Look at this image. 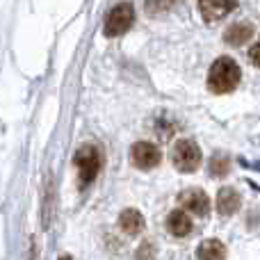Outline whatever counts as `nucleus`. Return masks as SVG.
<instances>
[{"label":"nucleus","instance_id":"nucleus-2","mask_svg":"<svg viewBox=\"0 0 260 260\" xmlns=\"http://www.w3.org/2000/svg\"><path fill=\"white\" fill-rule=\"evenodd\" d=\"M73 165H76V169H78L80 185L82 187L89 185L101 171V153H99V148L91 146V144L80 146L78 148V153H76V157H73Z\"/></svg>","mask_w":260,"mask_h":260},{"label":"nucleus","instance_id":"nucleus-7","mask_svg":"<svg viewBox=\"0 0 260 260\" xmlns=\"http://www.w3.org/2000/svg\"><path fill=\"white\" fill-rule=\"evenodd\" d=\"M238 7V0H199V9H201V16L208 23H215L226 18L233 9Z\"/></svg>","mask_w":260,"mask_h":260},{"label":"nucleus","instance_id":"nucleus-4","mask_svg":"<svg viewBox=\"0 0 260 260\" xmlns=\"http://www.w3.org/2000/svg\"><path fill=\"white\" fill-rule=\"evenodd\" d=\"M135 21L133 3H119L105 18V37H121Z\"/></svg>","mask_w":260,"mask_h":260},{"label":"nucleus","instance_id":"nucleus-12","mask_svg":"<svg viewBox=\"0 0 260 260\" xmlns=\"http://www.w3.org/2000/svg\"><path fill=\"white\" fill-rule=\"evenodd\" d=\"M199 260H224L226 258V247L219 240H206L199 244L197 249Z\"/></svg>","mask_w":260,"mask_h":260},{"label":"nucleus","instance_id":"nucleus-11","mask_svg":"<svg viewBox=\"0 0 260 260\" xmlns=\"http://www.w3.org/2000/svg\"><path fill=\"white\" fill-rule=\"evenodd\" d=\"M253 37V27H251V23H235V25H231L229 30L224 32V41L229 46H242V44H247L249 39Z\"/></svg>","mask_w":260,"mask_h":260},{"label":"nucleus","instance_id":"nucleus-14","mask_svg":"<svg viewBox=\"0 0 260 260\" xmlns=\"http://www.w3.org/2000/svg\"><path fill=\"white\" fill-rule=\"evenodd\" d=\"M148 12L151 14H160V12H167V9L174 5V0H148Z\"/></svg>","mask_w":260,"mask_h":260},{"label":"nucleus","instance_id":"nucleus-10","mask_svg":"<svg viewBox=\"0 0 260 260\" xmlns=\"http://www.w3.org/2000/svg\"><path fill=\"white\" fill-rule=\"evenodd\" d=\"M238 208H240V194L233 187H221L219 194H217V210H219V215L231 217Z\"/></svg>","mask_w":260,"mask_h":260},{"label":"nucleus","instance_id":"nucleus-15","mask_svg":"<svg viewBox=\"0 0 260 260\" xmlns=\"http://www.w3.org/2000/svg\"><path fill=\"white\" fill-rule=\"evenodd\" d=\"M249 59H251V64H256V67H260V41L258 44L251 46V50H249Z\"/></svg>","mask_w":260,"mask_h":260},{"label":"nucleus","instance_id":"nucleus-13","mask_svg":"<svg viewBox=\"0 0 260 260\" xmlns=\"http://www.w3.org/2000/svg\"><path fill=\"white\" fill-rule=\"evenodd\" d=\"M229 167H231V162H229V157H226L224 153L212 155V160H210V174L212 176H226L229 174Z\"/></svg>","mask_w":260,"mask_h":260},{"label":"nucleus","instance_id":"nucleus-16","mask_svg":"<svg viewBox=\"0 0 260 260\" xmlns=\"http://www.w3.org/2000/svg\"><path fill=\"white\" fill-rule=\"evenodd\" d=\"M59 260H73L71 256H62V258H59Z\"/></svg>","mask_w":260,"mask_h":260},{"label":"nucleus","instance_id":"nucleus-5","mask_svg":"<svg viewBox=\"0 0 260 260\" xmlns=\"http://www.w3.org/2000/svg\"><path fill=\"white\" fill-rule=\"evenodd\" d=\"M130 157H133V165L137 169H153V167L160 165L162 153L155 144L151 142H137L130 148Z\"/></svg>","mask_w":260,"mask_h":260},{"label":"nucleus","instance_id":"nucleus-1","mask_svg":"<svg viewBox=\"0 0 260 260\" xmlns=\"http://www.w3.org/2000/svg\"><path fill=\"white\" fill-rule=\"evenodd\" d=\"M240 82V67L231 57H219L208 71V87L212 94H229Z\"/></svg>","mask_w":260,"mask_h":260},{"label":"nucleus","instance_id":"nucleus-6","mask_svg":"<svg viewBox=\"0 0 260 260\" xmlns=\"http://www.w3.org/2000/svg\"><path fill=\"white\" fill-rule=\"evenodd\" d=\"M178 201H180V206H183L185 212H192V215H197V217H206L208 210H210V199H208V194L199 187L185 189V192L180 194Z\"/></svg>","mask_w":260,"mask_h":260},{"label":"nucleus","instance_id":"nucleus-8","mask_svg":"<svg viewBox=\"0 0 260 260\" xmlns=\"http://www.w3.org/2000/svg\"><path fill=\"white\" fill-rule=\"evenodd\" d=\"M167 229L174 238H185V235L192 233V219L185 210H174L167 217Z\"/></svg>","mask_w":260,"mask_h":260},{"label":"nucleus","instance_id":"nucleus-3","mask_svg":"<svg viewBox=\"0 0 260 260\" xmlns=\"http://www.w3.org/2000/svg\"><path fill=\"white\" fill-rule=\"evenodd\" d=\"M171 160H174V165L178 171L189 174V171H197L199 165H201V151H199V146L192 142V139H180V142H176V146H174Z\"/></svg>","mask_w":260,"mask_h":260},{"label":"nucleus","instance_id":"nucleus-9","mask_svg":"<svg viewBox=\"0 0 260 260\" xmlns=\"http://www.w3.org/2000/svg\"><path fill=\"white\" fill-rule=\"evenodd\" d=\"M119 229H121L126 235H139V233H142V229H144L142 212L135 210V208L123 210L121 215H119Z\"/></svg>","mask_w":260,"mask_h":260}]
</instances>
